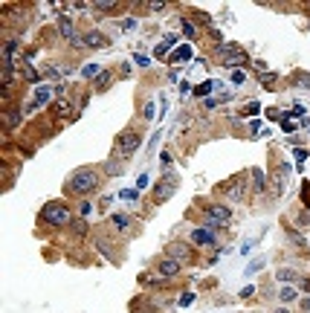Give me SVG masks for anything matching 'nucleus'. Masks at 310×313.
<instances>
[{
    "label": "nucleus",
    "instance_id": "nucleus-1",
    "mask_svg": "<svg viewBox=\"0 0 310 313\" xmlns=\"http://www.w3.org/2000/svg\"><path fill=\"white\" fill-rule=\"evenodd\" d=\"M96 183H99V174L93 168H79L70 177V183H67V191H70V195L84 197V195H90V191L96 188Z\"/></svg>",
    "mask_w": 310,
    "mask_h": 313
},
{
    "label": "nucleus",
    "instance_id": "nucleus-2",
    "mask_svg": "<svg viewBox=\"0 0 310 313\" xmlns=\"http://www.w3.org/2000/svg\"><path fill=\"white\" fill-rule=\"evenodd\" d=\"M41 218L53 226H70L73 224V212L64 203H58V200H55V203H46L44 209H41Z\"/></svg>",
    "mask_w": 310,
    "mask_h": 313
},
{
    "label": "nucleus",
    "instance_id": "nucleus-3",
    "mask_svg": "<svg viewBox=\"0 0 310 313\" xmlns=\"http://www.w3.org/2000/svg\"><path fill=\"white\" fill-rule=\"evenodd\" d=\"M206 218H209V226H206V229H223V226L232 224V209H226V206H221V203H212L206 209Z\"/></svg>",
    "mask_w": 310,
    "mask_h": 313
},
{
    "label": "nucleus",
    "instance_id": "nucleus-4",
    "mask_svg": "<svg viewBox=\"0 0 310 313\" xmlns=\"http://www.w3.org/2000/svg\"><path fill=\"white\" fill-rule=\"evenodd\" d=\"M136 148H139V134L136 131H122L119 134V139H116V151H119V157H131V154H136Z\"/></svg>",
    "mask_w": 310,
    "mask_h": 313
},
{
    "label": "nucleus",
    "instance_id": "nucleus-5",
    "mask_svg": "<svg viewBox=\"0 0 310 313\" xmlns=\"http://www.w3.org/2000/svg\"><path fill=\"white\" fill-rule=\"evenodd\" d=\"M218 58H221L223 64H229V67H232V64H235V67H241V64L247 61V55L241 53L238 46H229V44H223V46H221V53H218Z\"/></svg>",
    "mask_w": 310,
    "mask_h": 313
},
{
    "label": "nucleus",
    "instance_id": "nucleus-6",
    "mask_svg": "<svg viewBox=\"0 0 310 313\" xmlns=\"http://www.w3.org/2000/svg\"><path fill=\"white\" fill-rule=\"evenodd\" d=\"M165 252H169V258H174V261H192V247H188L186 241H171L169 247H165Z\"/></svg>",
    "mask_w": 310,
    "mask_h": 313
},
{
    "label": "nucleus",
    "instance_id": "nucleus-7",
    "mask_svg": "<svg viewBox=\"0 0 310 313\" xmlns=\"http://www.w3.org/2000/svg\"><path fill=\"white\" fill-rule=\"evenodd\" d=\"M180 270H183V264H180V261H174V258H162V261H157V273H160L162 278H174V276H180Z\"/></svg>",
    "mask_w": 310,
    "mask_h": 313
},
{
    "label": "nucleus",
    "instance_id": "nucleus-8",
    "mask_svg": "<svg viewBox=\"0 0 310 313\" xmlns=\"http://www.w3.org/2000/svg\"><path fill=\"white\" fill-rule=\"evenodd\" d=\"M192 244L195 247H214V235H212V229H195L192 232Z\"/></svg>",
    "mask_w": 310,
    "mask_h": 313
},
{
    "label": "nucleus",
    "instance_id": "nucleus-9",
    "mask_svg": "<svg viewBox=\"0 0 310 313\" xmlns=\"http://www.w3.org/2000/svg\"><path fill=\"white\" fill-rule=\"evenodd\" d=\"M102 44H105V35L93 29V32H87L84 38H79V41H76L73 46H102Z\"/></svg>",
    "mask_w": 310,
    "mask_h": 313
},
{
    "label": "nucleus",
    "instance_id": "nucleus-10",
    "mask_svg": "<svg viewBox=\"0 0 310 313\" xmlns=\"http://www.w3.org/2000/svg\"><path fill=\"white\" fill-rule=\"evenodd\" d=\"M192 58V46L188 44H180L174 53H171V64H183V61H188Z\"/></svg>",
    "mask_w": 310,
    "mask_h": 313
},
{
    "label": "nucleus",
    "instance_id": "nucleus-11",
    "mask_svg": "<svg viewBox=\"0 0 310 313\" xmlns=\"http://www.w3.org/2000/svg\"><path fill=\"white\" fill-rule=\"evenodd\" d=\"M58 29H61V35H64V38H70L73 44L79 41V35H76V27H73V20H70V18H61V20H58Z\"/></svg>",
    "mask_w": 310,
    "mask_h": 313
},
{
    "label": "nucleus",
    "instance_id": "nucleus-12",
    "mask_svg": "<svg viewBox=\"0 0 310 313\" xmlns=\"http://www.w3.org/2000/svg\"><path fill=\"white\" fill-rule=\"evenodd\" d=\"M264 168H252V191H255V195H261V191H264Z\"/></svg>",
    "mask_w": 310,
    "mask_h": 313
},
{
    "label": "nucleus",
    "instance_id": "nucleus-13",
    "mask_svg": "<svg viewBox=\"0 0 310 313\" xmlns=\"http://www.w3.org/2000/svg\"><path fill=\"white\" fill-rule=\"evenodd\" d=\"M50 99H53V87H46V84H41V87L35 90V108H38V105H46Z\"/></svg>",
    "mask_w": 310,
    "mask_h": 313
},
{
    "label": "nucleus",
    "instance_id": "nucleus-14",
    "mask_svg": "<svg viewBox=\"0 0 310 313\" xmlns=\"http://www.w3.org/2000/svg\"><path fill=\"white\" fill-rule=\"evenodd\" d=\"M244 191H247V186H244V177H238V180H235V186H232L226 195H229L232 200H241V197H244Z\"/></svg>",
    "mask_w": 310,
    "mask_h": 313
},
{
    "label": "nucleus",
    "instance_id": "nucleus-15",
    "mask_svg": "<svg viewBox=\"0 0 310 313\" xmlns=\"http://www.w3.org/2000/svg\"><path fill=\"white\" fill-rule=\"evenodd\" d=\"M293 87L310 90V73H299V76H293Z\"/></svg>",
    "mask_w": 310,
    "mask_h": 313
},
{
    "label": "nucleus",
    "instance_id": "nucleus-16",
    "mask_svg": "<svg viewBox=\"0 0 310 313\" xmlns=\"http://www.w3.org/2000/svg\"><path fill=\"white\" fill-rule=\"evenodd\" d=\"M110 221H113V226L119 229V232H128V226H131V224H128V218H125L122 212H113V218H110Z\"/></svg>",
    "mask_w": 310,
    "mask_h": 313
},
{
    "label": "nucleus",
    "instance_id": "nucleus-17",
    "mask_svg": "<svg viewBox=\"0 0 310 313\" xmlns=\"http://www.w3.org/2000/svg\"><path fill=\"white\" fill-rule=\"evenodd\" d=\"M275 278H278V281H299V273H296V270H278V273H275Z\"/></svg>",
    "mask_w": 310,
    "mask_h": 313
},
{
    "label": "nucleus",
    "instance_id": "nucleus-18",
    "mask_svg": "<svg viewBox=\"0 0 310 313\" xmlns=\"http://www.w3.org/2000/svg\"><path fill=\"white\" fill-rule=\"evenodd\" d=\"M81 76H84V79H96V76H102V67H99V64H87V67L81 70Z\"/></svg>",
    "mask_w": 310,
    "mask_h": 313
},
{
    "label": "nucleus",
    "instance_id": "nucleus-19",
    "mask_svg": "<svg viewBox=\"0 0 310 313\" xmlns=\"http://www.w3.org/2000/svg\"><path fill=\"white\" fill-rule=\"evenodd\" d=\"M169 46H174V38H165V41H162V44L154 50V58H162V55L169 53Z\"/></svg>",
    "mask_w": 310,
    "mask_h": 313
},
{
    "label": "nucleus",
    "instance_id": "nucleus-20",
    "mask_svg": "<svg viewBox=\"0 0 310 313\" xmlns=\"http://www.w3.org/2000/svg\"><path fill=\"white\" fill-rule=\"evenodd\" d=\"M6 125H9V128H18L20 125V110H9V113H6Z\"/></svg>",
    "mask_w": 310,
    "mask_h": 313
},
{
    "label": "nucleus",
    "instance_id": "nucleus-21",
    "mask_svg": "<svg viewBox=\"0 0 310 313\" xmlns=\"http://www.w3.org/2000/svg\"><path fill=\"white\" fill-rule=\"evenodd\" d=\"M281 302H293V299H296V290H293V287H281Z\"/></svg>",
    "mask_w": 310,
    "mask_h": 313
},
{
    "label": "nucleus",
    "instance_id": "nucleus-22",
    "mask_svg": "<svg viewBox=\"0 0 310 313\" xmlns=\"http://www.w3.org/2000/svg\"><path fill=\"white\" fill-rule=\"evenodd\" d=\"M70 102H58V105H55V113H58V116H67V113H70Z\"/></svg>",
    "mask_w": 310,
    "mask_h": 313
},
{
    "label": "nucleus",
    "instance_id": "nucleus-23",
    "mask_svg": "<svg viewBox=\"0 0 310 313\" xmlns=\"http://www.w3.org/2000/svg\"><path fill=\"white\" fill-rule=\"evenodd\" d=\"M226 99H229V96L223 93V96H214V99H203V105H206V108H214V105H221V102H226Z\"/></svg>",
    "mask_w": 310,
    "mask_h": 313
},
{
    "label": "nucleus",
    "instance_id": "nucleus-24",
    "mask_svg": "<svg viewBox=\"0 0 310 313\" xmlns=\"http://www.w3.org/2000/svg\"><path fill=\"white\" fill-rule=\"evenodd\" d=\"M183 32H186V38H195L197 35V29H195V23H192V20H183Z\"/></svg>",
    "mask_w": 310,
    "mask_h": 313
},
{
    "label": "nucleus",
    "instance_id": "nucleus-25",
    "mask_svg": "<svg viewBox=\"0 0 310 313\" xmlns=\"http://www.w3.org/2000/svg\"><path fill=\"white\" fill-rule=\"evenodd\" d=\"M107 84H110V73H102V76H99V81H96V90H105Z\"/></svg>",
    "mask_w": 310,
    "mask_h": 313
},
{
    "label": "nucleus",
    "instance_id": "nucleus-26",
    "mask_svg": "<svg viewBox=\"0 0 310 313\" xmlns=\"http://www.w3.org/2000/svg\"><path fill=\"white\" fill-rule=\"evenodd\" d=\"M93 6H96V9H102V12H107V9H113L116 3H113V0H96Z\"/></svg>",
    "mask_w": 310,
    "mask_h": 313
},
{
    "label": "nucleus",
    "instance_id": "nucleus-27",
    "mask_svg": "<svg viewBox=\"0 0 310 313\" xmlns=\"http://www.w3.org/2000/svg\"><path fill=\"white\" fill-rule=\"evenodd\" d=\"M192 302H195V293H183L180 296V307H188Z\"/></svg>",
    "mask_w": 310,
    "mask_h": 313
},
{
    "label": "nucleus",
    "instance_id": "nucleus-28",
    "mask_svg": "<svg viewBox=\"0 0 310 313\" xmlns=\"http://www.w3.org/2000/svg\"><path fill=\"white\" fill-rule=\"evenodd\" d=\"M151 12H160V9H165V3H160V0H151V3H145Z\"/></svg>",
    "mask_w": 310,
    "mask_h": 313
},
{
    "label": "nucleus",
    "instance_id": "nucleus-29",
    "mask_svg": "<svg viewBox=\"0 0 310 313\" xmlns=\"http://www.w3.org/2000/svg\"><path fill=\"white\" fill-rule=\"evenodd\" d=\"M212 87H218V84H212V81H209V84H200V87H197L195 93H197V96H203V93H209Z\"/></svg>",
    "mask_w": 310,
    "mask_h": 313
},
{
    "label": "nucleus",
    "instance_id": "nucleus-30",
    "mask_svg": "<svg viewBox=\"0 0 310 313\" xmlns=\"http://www.w3.org/2000/svg\"><path fill=\"white\" fill-rule=\"evenodd\" d=\"M264 267V261H252V264H249L247 267V273H258V270Z\"/></svg>",
    "mask_w": 310,
    "mask_h": 313
},
{
    "label": "nucleus",
    "instance_id": "nucleus-31",
    "mask_svg": "<svg viewBox=\"0 0 310 313\" xmlns=\"http://www.w3.org/2000/svg\"><path fill=\"white\" fill-rule=\"evenodd\" d=\"M244 79H247V76H244V70H235V73H232V81H235V84H241Z\"/></svg>",
    "mask_w": 310,
    "mask_h": 313
},
{
    "label": "nucleus",
    "instance_id": "nucleus-32",
    "mask_svg": "<svg viewBox=\"0 0 310 313\" xmlns=\"http://www.w3.org/2000/svg\"><path fill=\"white\" fill-rule=\"evenodd\" d=\"M133 61L139 64V67H148V58H145V55H139V53L133 55Z\"/></svg>",
    "mask_w": 310,
    "mask_h": 313
},
{
    "label": "nucleus",
    "instance_id": "nucleus-33",
    "mask_svg": "<svg viewBox=\"0 0 310 313\" xmlns=\"http://www.w3.org/2000/svg\"><path fill=\"white\" fill-rule=\"evenodd\" d=\"M122 197H125V200H136V191H133V188H125Z\"/></svg>",
    "mask_w": 310,
    "mask_h": 313
},
{
    "label": "nucleus",
    "instance_id": "nucleus-34",
    "mask_svg": "<svg viewBox=\"0 0 310 313\" xmlns=\"http://www.w3.org/2000/svg\"><path fill=\"white\" fill-rule=\"evenodd\" d=\"M145 119H154V102H148V105H145Z\"/></svg>",
    "mask_w": 310,
    "mask_h": 313
},
{
    "label": "nucleus",
    "instance_id": "nucleus-35",
    "mask_svg": "<svg viewBox=\"0 0 310 313\" xmlns=\"http://www.w3.org/2000/svg\"><path fill=\"white\" fill-rule=\"evenodd\" d=\"M133 27H136V20H133V18H125L122 20V29H133Z\"/></svg>",
    "mask_w": 310,
    "mask_h": 313
},
{
    "label": "nucleus",
    "instance_id": "nucleus-36",
    "mask_svg": "<svg viewBox=\"0 0 310 313\" xmlns=\"http://www.w3.org/2000/svg\"><path fill=\"white\" fill-rule=\"evenodd\" d=\"M148 186V177H145V174H139V180H136V188H145Z\"/></svg>",
    "mask_w": 310,
    "mask_h": 313
},
{
    "label": "nucleus",
    "instance_id": "nucleus-37",
    "mask_svg": "<svg viewBox=\"0 0 310 313\" xmlns=\"http://www.w3.org/2000/svg\"><path fill=\"white\" fill-rule=\"evenodd\" d=\"M119 171H122L119 165H113V162H107V174H119Z\"/></svg>",
    "mask_w": 310,
    "mask_h": 313
},
{
    "label": "nucleus",
    "instance_id": "nucleus-38",
    "mask_svg": "<svg viewBox=\"0 0 310 313\" xmlns=\"http://www.w3.org/2000/svg\"><path fill=\"white\" fill-rule=\"evenodd\" d=\"M304 157H307V151H301V148H296V160L304 162Z\"/></svg>",
    "mask_w": 310,
    "mask_h": 313
},
{
    "label": "nucleus",
    "instance_id": "nucleus-39",
    "mask_svg": "<svg viewBox=\"0 0 310 313\" xmlns=\"http://www.w3.org/2000/svg\"><path fill=\"white\" fill-rule=\"evenodd\" d=\"M301 287H304V290L310 293V278H304V281H301Z\"/></svg>",
    "mask_w": 310,
    "mask_h": 313
},
{
    "label": "nucleus",
    "instance_id": "nucleus-40",
    "mask_svg": "<svg viewBox=\"0 0 310 313\" xmlns=\"http://www.w3.org/2000/svg\"><path fill=\"white\" fill-rule=\"evenodd\" d=\"M301 307H304V310H310V299H304V302H301Z\"/></svg>",
    "mask_w": 310,
    "mask_h": 313
},
{
    "label": "nucleus",
    "instance_id": "nucleus-41",
    "mask_svg": "<svg viewBox=\"0 0 310 313\" xmlns=\"http://www.w3.org/2000/svg\"><path fill=\"white\" fill-rule=\"evenodd\" d=\"M275 313H290V310H287V307H278V310H275Z\"/></svg>",
    "mask_w": 310,
    "mask_h": 313
}]
</instances>
